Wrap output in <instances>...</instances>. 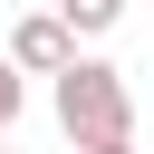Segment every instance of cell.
I'll return each mask as SVG.
<instances>
[{
	"instance_id": "obj_1",
	"label": "cell",
	"mask_w": 154,
	"mask_h": 154,
	"mask_svg": "<svg viewBox=\"0 0 154 154\" xmlns=\"http://www.w3.org/2000/svg\"><path fill=\"white\" fill-rule=\"evenodd\" d=\"M48 106H58L67 144H106V135H135V87H125V67H106V58H67V67L48 77Z\"/></svg>"
},
{
	"instance_id": "obj_6",
	"label": "cell",
	"mask_w": 154,
	"mask_h": 154,
	"mask_svg": "<svg viewBox=\"0 0 154 154\" xmlns=\"http://www.w3.org/2000/svg\"><path fill=\"white\" fill-rule=\"evenodd\" d=\"M0 154H10V144H0Z\"/></svg>"
},
{
	"instance_id": "obj_3",
	"label": "cell",
	"mask_w": 154,
	"mask_h": 154,
	"mask_svg": "<svg viewBox=\"0 0 154 154\" xmlns=\"http://www.w3.org/2000/svg\"><path fill=\"white\" fill-rule=\"evenodd\" d=\"M58 19H67L77 38H106V29L125 19V0H58Z\"/></svg>"
},
{
	"instance_id": "obj_4",
	"label": "cell",
	"mask_w": 154,
	"mask_h": 154,
	"mask_svg": "<svg viewBox=\"0 0 154 154\" xmlns=\"http://www.w3.org/2000/svg\"><path fill=\"white\" fill-rule=\"evenodd\" d=\"M19 106H29V87H19V67H10V58H0V135H10V125H19Z\"/></svg>"
},
{
	"instance_id": "obj_2",
	"label": "cell",
	"mask_w": 154,
	"mask_h": 154,
	"mask_svg": "<svg viewBox=\"0 0 154 154\" xmlns=\"http://www.w3.org/2000/svg\"><path fill=\"white\" fill-rule=\"evenodd\" d=\"M67 58H77V29H67L58 10H29V19L10 29V67H19V77H58Z\"/></svg>"
},
{
	"instance_id": "obj_5",
	"label": "cell",
	"mask_w": 154,
	"mask_h": 154,
	"mask_svg": "<svg viewBox=\"0 0 154 154\" xmlns=\"http://www.w3.org/2000/svg\"><path fill=\"white\" fill-rule=\"evenodd\" d=\"M77 154H135V135H106V144H77Z\"/></svg>"
}]
</instances>
